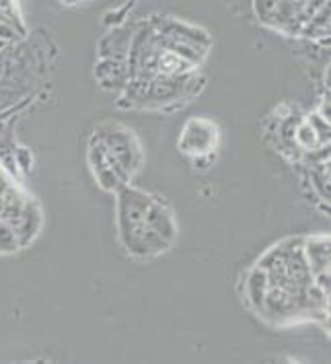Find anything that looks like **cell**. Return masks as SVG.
<instances>
[{
    "instance_id": "7a4b0ae2",
    "label": "cell",
    "mask_w": 331,
    "mask_h": 364,
    "mask_svg": "<svg viewBox=\"0 0 331 364\" xmlns=\"http://www.w3.org/2000/svg\"><path fill=\"white\" fill-rule=\"evenodd\" d=\"M101 144L105 146V151L116 159L121 165L124 171L130 173L140 165V153H138V144L134 142L132 134H128L126 130H109V132H101L97 134Z\"/></svg>"
},
{
    "instance_id": "52a82bcc",
    "label": "cell",
    "mask_w": 331,
    "mask_h": 364,
    "mask_svg": "<svg viewBox=\"0 0 331 364\" xmlns=\"http://www.w3.org/2000/svg\"><path fill=\"white\" fill-rule=\"evenodd\" d=\"M0 6H2V9H9V6H11V0H0Z\"/></svg>"
},
{
    "instance_id": "3957f363",
    "label": "cell",
    "mask_w": 331,
    "mask_h": 364,
    "mask_svg": "<svg viewBox=\"0 0 331 364\" xmlns=\"http://www.w3.org/2000/svg\"><path fill=\"white\" fill-rule=\"evenodd\" d=\"M158 66V73L165 75V77H175V75H181L190 68V62H185L183 58H179L173 52H165L163 56L158 58L156 62Z\"/></svg>"
},
{
    "instance_id": "277c9868",
    "label": "cell",
    "mask_w": 331,
    "mask_h": 364,
    "mask_svg": "<svg viewBox=\"0 0 331 364\" xmlns=\"http://www.w3.org/2000/svg\"><path fill=\"white\" fill-rule=\"evenodd\" d=\"M266 288H268V282H266V272H255L249 280V299L257 309H264V299H266Z\"/></svg>"
},
{
    "instance_id": "5b68a950",
    "label": "cell",
    "mask_w": 331,
    "mask_h": 364,
    "mask_svg": "<svg viewBox=\"0 0 331 364\" xmlns=\"http://www.w3.org/2000/svg\"><path fill=\"white\" fill-rule=\"evenodd\" d=\"M317 130H315V126L313 124H305V126H300L298 128V132H296V140L305 146V149H313L315 144H317Z\"/></svg>"
},
{
    "instance_id": "8992f818",
    "label": "cell",
    "mask_w": 331,
    "mask_h": 364,
    "mask_svg": "<svg viewBox=\"0 0 331 364\" xmlns=\"http://www.w3.org/2000/svg\"><path fill=\"white\" fill-rule=\"evenodd\" d=\"M11 33H13V31H11L9 27H0V36H4V38H9Z\"/></svg>"
},
{
    "instance_id": "6da1fadb",
    "label": "cell",
    "mask_w": 331,
    "mask_h": 364,
    "mask_svg": "<svg viewBox=\"0 0 331 364\" xmlns=\"http://www.w3.org/2000/svg\"><path fill=\"white\" fill-rule=\"evenodd\" d=\"M218 144V128L210 119L195 117L190 119L179 138V149L181 153L192 154V156H208Z\"/></svg>"
}]
</instances>
